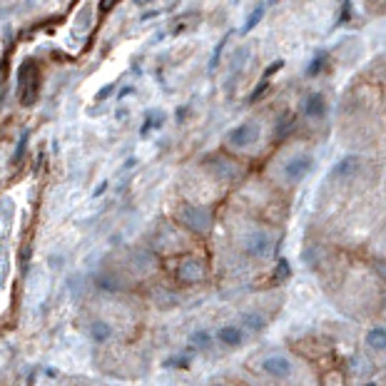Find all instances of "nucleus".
I'll list each match as a JSON object with an SVG mask.
<instances>
[{
	"label": "nucleus",
	"instance_id": "nucleus-1",
	"mask_svg": "<svg viewBox=\"0 0 386 386\" xmlns=\"http://www.w3.org/2000/svg\"><path fill=\"white\" fill-rule=\"evenodd\" d=\"M38 93H40L38 65H35V60H23V63H20V70H18V100H20V105H25V108L35 105Z\"/></svg>",
	"mask_w": 386,
	"mask_h": 386
},
{
	"label": "nucleus",
	"instance_id": "nucleus-2",
	"mask_svg": "<svg viewBox=\"0 0 386 386\" xmlns=\"http://www.w3.org/2000/svg\"><path fill=\"white\" fill-rule=\"evenodd\" d=\"M177 220L187 227V230L197 232V235H207L212 230V212L200 205H182L177 212Z\"/></svg>",
	"mask_w": 386,
	"mask_h": 386
},
{
	"label": "nucleus",
	"instance_id": "nucleus-3",
	"mask_svg": "<svg viewBox=\"0 0 386 386\" xmlns=\"http://www.w3.org/2000/svg\"><path fill=\"white\" fill-rule=\"evenodd\" d=\"M312 167H314V157L307 155V152H299V155L289 157L287 165H284V170H282L284 180L292 182V185H297V182H302L304 177L312 172Z\"/></svg>",
	"mask_w": 386,
	"mask_h": 386
},
{
	"label": "nucleus",
	"instance_id": "nucleus-4",
	"mask_svg": "<svg viewBox=\"0 0 386 386\" xmlns=\"http://www.w3.org/2000/svg\"><path fill=\"white\" fill-rule=\"evenodd\" d=\"M259 369H262L267 377H274V379H289L294 374V364L289 357L284 354H269L259 362Z\"/></svg>",
	"mask_w": 386,
	"mask_h": 386
},
{
	"label": "nucleus",
	"instance_id": "nucleus-5",
	"mask_svg": "<svg viewBox=\"0 0 386 386\" xmlns=\"http://www.w3.org/2000/svg\"><path fill=\"white\" fill-rule=\"evenodd\" d=\"M272 237L267 235V232H262V230H257V232H250V235L245 237V252L250 257H257V259H262V257H267L269 252H272Z\"/></svg>",
	"mask_w": 386,
	"mask_h": 386
},
{
	"label": "nucleus",
	"instance_id": "nucleus-6",
	"mask_svg": "<svg viewBox=\"0 0 386 386\" xmlns=\"http://www.w3.org/2000/svg\"><path fill=\"white\" fill-rule=\"evenodd\" d=\"M259 132H262V130H259L257 123L237 125V128L230 132V145L232 147H240V150H245V147H252L259 140Z\"/></svg>",
	"mask_w": 386,
	"mask_h": 386
},
{
	"label": "nucleus",
	"instance_id": "nucleus-7",
	"mask_svg": "<svg viewBox=\"0 0 386 386\" xmlns=\"http://www.w3.org/2000/svg\"><path fill=\"white\" fill-rule=\"evenodd\" d=\"M175 274L180 284H197L205 279V264L200 259H185V262H180Z\"/></svg>",
	"mask_w": 386,
	"mask_h": 386
},
{
	"label": "nucleus",
	"instance_id": "nucleus-8",
	"mask_svg": "<svg viewBox=\"0 0 386 386\" xmlns=\"http://www.w3.org/2000/svg\"><path fill=\"white\" fill-rule=\"evenodd\" d=\"M302 113L312 120H319L327 115V98L322 93H309L304 98V105H302Z\"/></svg>",
	"mask_w": 386,
	"mask_h": 386
},
{
	"label": "nucleus",
	"instance_id": "nucleus-9",
	"mask_svg": "<svg viewBox=\"0 0 386 386\" xmlns=\"http://www.w3.org/2000/svg\"><path fill=\"white\" fill-rule=\"evenodd\" d=\"M359 167H362V160H359L357 155H347V157H342L337 165H334L332 175L337 177V180H349V177L357 175Z\"/></svg>",
	"mask_w": 386,
	"mask_h": 386
},
{
	"label": "nucleus",
	"instance_id": "nucleus-10",
	"mask_svg": "<svg viewBox=\"0 0 386 386\" xmlns=\"http://www.w3.org/2000/svg\"><path fill=\"white\" fill-rule=\"evenodd\" d=\"M130 267L135 269L137 274H150L152 269L157 267V257L147 250H135L130 257Z\"/></svg>",
	"mask_w": 386,
	"mask_h": 386
},
{
	"label": "nucleus",
	"instance_id": "nucleus-11",
	"mask_svg": "<svg viewBox=\"0 0 386 386\" xmlns=\"http://www.w3.org/2000/svg\"><path fill=\"white\" fill-rule=\"evenodd\" d=\"M113 327H110V322H105V319H95V322H90V339H93L95 344H108L110 339H113Z\"/></svg>",
	"mask_w": 386,
	"mask_h": 386
},
{
	"label": "nucleus",
	"instance_id": "nucleus-12",
	"mask_svg": "<svg viewBox=\"0 0 386 386\" xmlns=\"http://www.w3.org/2000/svg\"><path fill=\"white\" fill-rule=\"evenodd\" d=\"M217 339H220L225 347H240L245 334H242V329L235 327V324H225V327H220V332H217Z\"/></svg>",
	"mask_w": 386,
	"mask_h": 386
},
{
	"label": "nucleus",
	"instance_id": "nucleus-13",
	"mask_svg": "<svg viewBox=\"0 0 386 386\" xmlns=\"http://www.w3.org/2000/svg\"><path fill=\"white\" fill-rule=\"evenodd\" d=\"M367 347L374 349V352H384L386 349V329L382 324H377L367 332Z\"/></svg>",
	"mask_w": 386,
	"mask_h": 386
},
{
	"label": "nucleus",
	"instance_id": "nucleus-14",
	"mask_svg": "<svg viewBox=\"0 0 386 386\" xmlns=\"http://www.w3.org/2000/svg\"><path fill=\"white\" fill-rule=\"evenodd\" d=\"M240 324L250 329V332H262V329L267 327V319H264L259 312H245L240 317Z\"/></svg>",
	"mask_w": 386,
	"mask_h": 386
},
{
	"label": "nucleus",
	"instance_id": "nucleus-15",
	"mask_svg": "<svg viewBox=\"0 0 386 386\" xmlns=\"http://www.w3.org/2000/svg\"><path fill=\"white\" fill-rule=\"evenodd\" d=\"M95 284H98V289H103V292H118V289L123 287L120 279L110 272H100L98 277H95Z\"/></svg>",
	"mask_w": 386,
	"mask_h": 386
},
{
	"label": "nucleus",
	"instance_id": "nucleus-16",
	"mask_svg": "<svg viewBox=\"0 0 386 386\" xmlns=\"http://www.w3.org/2000/svg\"><path fill=\"white\" fill-rule=\"evenodd\" d=\"M190 347L192 349H210L212 347V334L207 329H195L190 334Z\"/></svg>",
	"mask_w": 386,
	"mask_h": 386
},
{
	"label": "nucleus",
	"instance_id": "nucleus-17",
	"mask_svg": "<svg viewBox=\"0 0 386 386\" xmlns=\"http://www.w3.org/2000/svg\"><path fill=\"white\" fill-rule=\"evenodd\" d=\"M324 63H327V53H324V50H319V53L314 55L312 63H309V68H307V78H317V75L324 70Z\"/></svg>",
	"mask_w": 386,
	"mask_h": 386
},
{
	"label": "nucleus",
	"instance_id": "nucleus-18",
	"mask_svg": "<svg viewBox=\"0 0 386 386\" xmlns=\"http://www.w3.org/2000/svg\"><path fill=\"white\" fill-rule=\"evenodd\" d=\"M262 18H264V5H257L255 10H252V15L247 18V23H245V28H242V33H250V30H255L259 23H262Z\"/></svg>",
	"mask_w": 386,
	"mask_h": 386
},
{
	"label": "nucleus",
	"instance_id": "nucleus-19",
	"mask_svg": "<svg viewBox=\"0 0 386 386\" xmlns=\"http://www.w3.org/2000/svg\"><path fill=\"white\" fill-rule=\"evenodd\" d=\"M192 364V357H187V354H177V357H170L165 362L167 369H187Z\"/></svg>",
	"mask_w": 386,
	"mask_h": 386
},
{
	"label": "nucleus",
	"instance_id": "nucleus-20",
	"mask_svg": "<svg viewBox=\"0 0 386 386\" xmlns=\"http://www.w3.org/2000/svg\"><path fill=\"white\" fill-rule=\"evenodd\" d=\"M289 274H292V269H289V262H287V259H279L277 269H274V279H277V282H284Z\"/></svg>",
	"mask_w": 386,
	"mask_h": 386
},
{
	"label": "nucleus",
	"instance_id": "nucleus-21",
	"mask_svg": "<svg viewBox=\"0 0 386 386\" xmlns=\"http://www.w3.org/2000/svg\"><path fill=\"white\" fill-rule=\"evenodd\" d=\"M28 140H30V132L25 130V132H23V137H20V142H18V147H15L13 162H20V160H23V155H25V147H28Z\"/></svg>",
	"mask_w": 386,
	"mask_h": 386
},
{
	"label": "nucleus",
	"instance_id": "nucleus-22",
	"mask_svg": "<svg viewBox=\"0 0 386 386\" xmlns=\"http://www.w3.org/2000/svg\"><path fill=\"white\" fill-rule=\"evenodd\" d=\"M118 3L120 0H100V13H110Z\"/></svg>",
	"mask_w": 386,
	"mask_h": 386
},
{
	"label": "nucleus",
	"instance_id": "nucleus-23",
	"mask_svg": "<svg viewBox=\"0 0 386 386\" xmlns=\"http://www.w3.org/2000/svg\"><path fill=\"white\" fill-rule=\"evenodd\" d=\"M113 88H115V85H105V88L100 90L98 95H95V100H108V98H110V93H113Z\"/></svg>",
	"mask_w": 386,
	"mask_h": 386
},
{
	"label": "nucleus",
	"instance_id": "nucleus-24",
	"mask_svg": "<svg viewBox=\"0 0 386 386\" xmlns=\"http://www.w3.org/2000/svg\"><path fill=\"white\" fill-rule=\"evenodd\" d=\"M137 5H145V3H152V0H135Z\"/></svg>",
	"mask_w": 386,
	"mask_h": 386
},
{
	"label": "nucleus",
	"instance_id": "nucleus-25",
	"mask_svg": "<svg viewBox=\"0 0 386 386\" xmlns=\"http://www.w3.org/2000/svg\"><path fill=\"white\" fill-rule=\"evenodd\" d=\"M364 386H379V384H374V382H369V384H364Z\"/></svg>",
	"mask_w": 386,
	"mask_h": 386
},
{
	"label": "nucleus",
	"instance_id": "nucleus-26",
	"mask_svg": "<svg viewBox=\"0 0 386 386\" xmlns=\"http://www.w3.org/2000/svg\"><path fill=\"white\" fill-rule=\"evenodd\" d=\"M212 386H227V384H212Z\"/></svg>",
	"mask_w": 386,
	"mask_h": 386
}]
</instances>
